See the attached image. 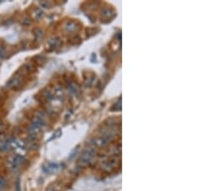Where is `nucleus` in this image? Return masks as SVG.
<instances>
[{"label": "nucleus", "instance_id": "1", "mask_svg": "<svg viewBox=\"0 0 218 191\" xmlns=\"http://www.w3.org/2000/svg\"><path fill=\"white\" fill-rule=\"evenodd\" d=\"M5 185V181L3 178H0V188H3Z\"/></svg>", "mask_w": 218, "mask_h": 191}, {"label": "nucleus", "instance_id": "2", "mask_svg": "<svg viewBox=\"0 0 218 191\" xmlns=\"http://www.w3.org/2000/svg\"><path fill=\"white\" fill-rule=\"evenodd\" d=\"M5 49L3 48H0V57H1V58H3L4 57V53H5Z\"/></svg>", "mask_w": 218, "mask_h": 191}]
</instances>
